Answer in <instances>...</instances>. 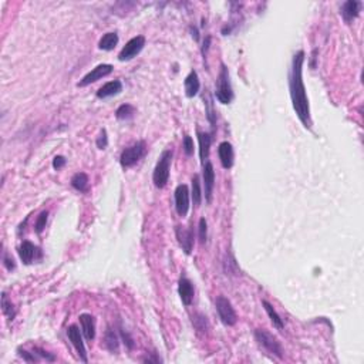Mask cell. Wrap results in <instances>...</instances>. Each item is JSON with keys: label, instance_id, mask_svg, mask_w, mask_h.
Segmentation results:
<instances>
[{"label": "cell", "instance_id": "cell-1", "mask_svg": "<svg viewBox=\"0 0 364 364\" xmlns=\"http://www.w3.org/2000/svg\"><path fill=\"white\" fill-rule=\"evenodd\" d=\"M303 63H305V52L300 50L293 56L292 60L290 76H289V90L293 104V110L296 111L298 118L305 128H310V107L306 94L305 83H303Z\"/></svg>", "mask_w": 364, "mask_h": 364}, {"label": "cell", "instance_id": "cell-2", "mask_svg": "<svg viewBox=\"0 0 364 364\" xmlns=\"http://www.w3.org/2000/svg\"><path fill=\"white\" fill-rule=\"evenodd\" d=\"M171 162H173V151L171 150H165L164 153L161 154L159 161L157 162L153 174L154 185L157 186V188H164L168 184Z\"/></svg>", "mask_w": 364, "mask_h": 364}, {"label": "cell", "instance_id": "cell-3", "mask_svg": "<svg viewBox=\"0 0 364 364\" xmlns=\"http://www.w3.org/2000/svg\"><path fill=\"white\" fill-rule=\"evenodd\" d=\"M215 97L222 104H231V101L233 100V91H232L229 71H228V67L224 63H221V71H219L218 80H216Z\"/></svg>", "mask_w": 364, "mask_h": 364}, {"label": "cell", "instance_id": "cell-4", "mask_svg": "<svg viewBox=\"0 0 364 364\" xmlns=\"http://www.w3.org/2000/svg\"><path fill=\"white\" fill-rule=\"evenodd\" d=\"M255 338L258 342V345L260 347H263L268 353H271L273 356H276L278 358H283V347L280 345L278 338L275 337L273 334H271L269 331L258 329L255 331Z\"/></svg>", "mask_w": 364, "mask_h": 364}, {"label": "cell", "instance_id": "cell-5", "mask_svg": "<svg viewBox=\"0 0 364 364\" xmlns=\"http://www.w3.org/2000/svg\"><path fill=\"white\" fill-rule=\"evenodd\" d=\"M147 151V145L144 141H138L135 142L131 147L126 148L123 153H121V157H119V162L121 165L124 168H131L134 166L139 159L144 157V154Z\"/></svg>", "mask_w": 364, "mask_h": 364}, {"label": "cell", "instance_id": "cell-6", "mask_svg": "<svg viewBox=\"0 0 364 364\" xmlns=\"http://www.w3.org/2000/svg\"><path fill=\"white\" fill-rule=\"evenodd\" d=\"M215 306H216V311L218 316L221 319V322L225 326H235L238 322V316L236 311L232 307V303L225 298V296H218L215 300Z\"/></svg>", "mask_w": 364, "mask_h": 364}, {"label": "cell", "instance_id": "cell-7", "mask_svg": "<svg viewBox=\"0 0 364 364\" xmlns=\"http://www.w3.org/2000/svg\"><path fill=\"white\" fill-rule=\"evenodd\" d=\"M145 46V37L144 36H137L133 37L127 43L126 46L123 47V50L119 52L118 60L119 61H128V60H133L134 57H137L141 50Z\"/></svg>", "mask_w": 364, "mask_h": 364}, {"label": "cell", "instance_id": "cell-8", "mask_svg": "<svg viewBox=\"0 0 364 364\" xmlns=\"http://www.w3.org/2000/svg\"><path fill=\"white\" fill-rule=\"evenodd\" d=\"M175 208L178 212L179 216H186V213L189 211V189L185 184H181L175 189Z\"/></svg>", "mask_w": 364, "mask_h": 364}, {"label": "cell", "instance_id": "cell-9", "mask_svg": "<svg viewBox=\"0 0 364 364\" xmlns=\"http://www.w3.org/2000/svg\"><path fill=\"white\" fill-rule=\"evenodd\" d=\"M67 336H68V340L71 342V345L74 346V349L79 353L81 361H83V363H87L88 358H87L86 346H84V342H83V337H81V333H80L79 327L76 325L70 326V327L67 329Z\"/></svg>", "mask_w": 364, "mask_h": 364}, {"label": "cell", "instance_id": "cell-10", "mask_svg": "<svg viewBox=\"0 0 364 364\" xmlns=\"http://www.w3.org/2000/svg\"><path fill=\"white\" fill-rule=\"evenodd\" d=\"M111 73H113V66H111V64H100V66H97L95 68H93L90 73L86 74V76L81 79L79 84H77V87L88 86V84L95 83V81H99L100 79H103V77H106V76Z\"/></svg>", "mask_w": 364, "mask_h": 364}, {"label": "cell", "instance_id": "cell-11", "mask_svg": "<svg viewBox=\"0 0 364 364\" xmlns=\"http://www.w3.org/2000/svg\"><path fill=\"white\" fill-rule=\"evenodd\" d=\"M204 185H205V199L208 204L212 202V193H213V186H215V171H213V165L212 162L206 161L204 164Z\"/></svg>", "mask_w": 364, "mask_h": 364}, {"label": "cell", "instance_id": "cell-12", "mask_svg": "<svg viewBox=\"0 0 364 364\" xmlns=\"http://www.w3.org/2000/svg\"><path fill=\"white\" fill-rule=\"evenodd\" d=\"M175 233H177V239H178L182 251L185 252L186 255H191L192 248H193V232L191 229H185L182 226H177Z\"/></svg>", "mask_w": 364, "mask_h": 364}, {"label": "cell", "instance_id": "cell-13", "mask_svg": "<svg viewBox=\"0 0 364 364\" xmlns=\"http://www.w3.org/2000/svg\"><path fill=\"white\" fill-rule=\"evenodd\" d=\"M179 298L185 306H189L193 300V285L192 282L185 276H181L178 283Z\"/></svg>", "mask_w": 364, "mask_h": 364}, {"label": "cell", "instance_id": "cell-14", "mask_svg": "<svg viewBox=\"0 0 364 364\" xmlns=\"http://www.w3.org/2000/svg\"><path fill=\"white\" fill-rule=\"evenodd\" d=\"M80 325H81V331L84 334V337L87 340H94L95 337V319L88 314V313H83L80 314Z\"/></svg>", "mask_w": 364, "mask_h": 364}, {"label": "cell", "instance_id": "cell-15", "mask_svg": "<svg viewBox=\"0 0 364 364\" xmlns=\"http://www.w3.org/2000/svg\"><path fill=\"white\" fill-rule=\"evenodd\" d=\"M218 155L221 159V164L225 169H229L233 165V148L231 142L224 141L218 147Z\"/></svg>", "mask_w": 364, "mask_h": 364}, {"label": "cell", "instance_id": "cell-16", "mask_svg": "<svg viewBox=\"0 0 364 364\" xmlns=\"http://www.w3.org/2000/svg\"><path fill=\"white\" fill-rule=\"evenodd\" d=\"M360 10H361V2L347 0L345 5L342 6V16H343L346 23H350L360 14Z\"/></svg>", "mask_w": 364, "mask_h": 364}, {"label": "cell", "instance_id": "cell-17", "mask_svg": "<svg viewBox=\"0 0 364 364\" xmlns=\"http://www.w3.org/2000/svg\"><path fill=\"white\" fill-rule=\"evenodd\" d=\"M37 251H39V249H37L32 242H29V240L21 242V245H20L19 248V256L20 259H21V262H23L25 265H30V263L33 262V259L36 258Z\"/></svg>", "mask_w": 364, "mask_h": 364}, {"label": "cell", "instance_id": "cell-18", "mask_svg": "<svg viewBox=\"0 0 364 364\" xmlns=\"http://www.w3.org/2000/svg\"><path fill=\"white\" fill-rule=\"evenodd\" d=\"M121 91H123V83L119 80H114V81H110V83H107L100 88L97 91V97L99 99H108V97L117 95Z\"/></svg>", "mask_w": 364, "mask_h": 364}, {"label": "cell", "instance_id": "cell-19", "mask_svg": "<svg viewBox=\"0 0 364 364\" xmlns=\"http://www.w3.org/2000/svg\"><path fill=\"white\" fill-rule=\"evenodd\" d=\"M198 141H199V157H201V162L205 164L206 159L209 157V148H211L212 135L208 133H201L198 130Z\"/></svg>", "mask_w": 364, "mask_h": 364}, {"label": "cell", "instance_id": "cell-20", "mask_svg": "<svg viewBox=\"0 0 364 364\" xmlns=\"http://www.w3.org/2000/svg\"><path fill=\"white\" fill-rule=\"evenodd\" d=\"M184 86H185V94L186 97H195L198 94L199 88H201V83H199L198 74L195 70H192L191 73L186 76L185 81H184Z\"/></svg>", "mask_w": 364, "mask_h": 364}, {"label": "cell", "instance_id": "cell-21", "mask_svg": "<svg viewBox=\"0 0 364 364\" xmlns=\"http://www.w3.org/2000/svg\"><path fill=\"white\" fill-rule=\"evenodd\" d=\"M104 345H106L107 350L113 354H117L119 350V338L117 336V333L108 326L106 330V334H104Z\"/></svg>", "mask_w": 364, "mask_h": 364}, {"label": "cell", "instance_id": "cell-22", "mask_svg": "<svg viewBox=\"0 0 364 364\" xmlns=\"http://www.w3.org/2000/svg\"><path fill=\"white\" fill-rule=\"evenodd\" d=\"M262 305H263L266 313H268V316H269V319H271L272 325L275 326L276 329H279V330H282L283 326H285L283 325V319L279 316L278 311L275 310V307H273L268 300H262Z\"/></svg>", "mask_w": 364, "mask_h": 364}, {"label": "cell", "instance_id": "cell-23", "mask_svg": "<svg viewBox=\"0 0 364 364\" xmlns=\"http://www.w3.org/2000/svg\"><path fill=\"white\" fill-rule=\"evenodd\" d=\"M118 44V34L117 33H107L104 34L101 40H100L99 47L101 50H106V52H110L115 48V46Z\"/></svg>", "mask_w": 364, "mask_h": 364}, {"label": "cell", "instance_id": "cell-24", "mask_svg": "<svg viewBox=\"0 0 364 364\" xmlns=\"http://www.w3.org/2000/svg\"><path fill=\"white\" fill-rule=\"evenodd\" d=\"M202 188H201V179H199V175H193L192 178V192L191 197L192 201H193V205L199 206L201 202H202Z\"/></svg>", "mask_w": 364, "mask_h": 364}, {"label": "cell", "instance_id": "cell-25", "mask_svg": "<svg viewBox=\"0 0 364 364\" xmlns=\"http://www.w3.org/2000/svg\"><path fill=\"white\" fill-rule=\"evenodd\" d=\"M71 186L76 191L86 192L88 189V177L84 173H77L71 178Z\"/></svg>", "mask_w": 364, "mask_h": 364}, {"label": "cell", "instance_id": "cell-26", "mask_svg": "<svg viewBox=\"0 0 364 364\" xmlns=\"http://www.w3.org/2000/svg\"><path fill=\"white\" fill-rule=\"evenodd\" d=\"M192 323H193V327L199 331V333H206L209 330V322H208V318L205 314L202 313H195L192 316Z\"/></svg>", "mask_w": 364, "mask_h": 364}, {"label": "cell", "instance_id": "cell-27", "mask_svg": "<svg viewBox=\"0 0 364 364\" xmlns=\"http://www.w3.org/2000/svg\"><path fill=\"white\" fill-rule=\"evenodd\" d=\"M135 115V107L131 104H123L117 108L115 111V117L121 121H127V119H131Z\"/></svg>", "mask_w": 364, "mask_h": 364}, {"label": "cell", "instance_id": "cell-28", "mask_svg": "<svg viewBox=\"0 0 364 364\" xmlns=\"http://www.w3.org/2000/svg\"><path fill=\"white\" fill-rule=\"evenodd\" d=\"M2 311H3L5 316H7L9 320H13L14 316H16V309H14L13 303L9 300L5 292L2 293Z\"/></svg>", "mask_w": 364, "mask_h": 364}, {"label": "cell", "instance_id": "cell-29", "mask_svg": "<svg viewBox=\"0 0 364 364\" xmlns=\"http://www.w3.org/2000/svg\"><path fill=\"white\" fill-rule=\"evenodd\" d=\"M224 265H225L226 275H228V273H229V275H231V273H233V275H238L239 273L238 265H236L235 259L232 258L229 253L226 255V259H225V262H224Z\"/></svg>", "mask_w": 364, "mask_h": 364}, {"label": "cell", "instance_id": "cell-30", "mask_svg": "<svg viewBox=\"0 0 364 364\" xmlns=\"http://www.w3.org/2000/svg\"><path fill=\"white\" fill-rule=\"evenodd\" d=\"M47 219H48V212L43 211L39 215V218H37V221H36L34 229H36V232H37L39 235L41 233V232L44 231V228H46V225H47Z\"/></svg>", "mask_w": 364, "mask_h": 364}, {"label": "cell", "instance_id": "cell-31", "mask_svg": "<svg viewBox=\"0 0 364 364\" xmlns=\"http://www.w3.org/2000/svg\"><path fill=\"white\" fill-rule=\"evenodd\" d=\"M198 231H199V240H201V244H205L206 238H208V224H206L205 218L199 219Z\"/></svg>", "mask_w": 364, "mask_h": 364}, {"label": "cell", "instance_id": "cell-32", "mask_svg": "<svg viewBox=\"0 0 364 364\" xmlns=\"http://www.w3.org/2000/svg\"><path fill=\"white\" fill-rule=\"evenodd\" d=\"M182 148H184V151H185L186 155L191 157L192 154H193V139H192V137H189V135H185V137H184Z\"/></svg>", "mask_w": 364, "mask_h": 364}, {"label": "cell", "instance_id": "cell-33", "mask_svg": "<svg viewBox=\"0 0 364 364\" xmlns=\"http://www.w3.org/2000/svg\"><path fill=\"white\" fill-rule=\"evenodd\" d=\"M19 356L25 361H27V363H36V361H39V358L36 357V353H29V351H26V350H21V349H19Z\"/></svg>", "mask_w": 364, "mask_h": 364}, {"label": "cell", "instance_id": "cell-34", "mask_svg": "<svg viewBox=\"0 0 364 364\" xmlns=\"http://www.w3.org/2000/svg\"><path fill=\"white\" fill-rule=\"evenodd\" d=\"M107 145H108V137H107L106 130H103L99 135V138H97V147L100 150H106Z\"/></svg>", "mask_w": 364, "mask_h": 364}, {"label": "cell", "instance_id": "cell-35", "mask_svg": "<svg viewBox=\"0 0 364 364\" xmlns=\"http://www.w3.org/2000/svg\"><path fill=\"white\" fill-rule=\"evenodd\" d=\"M33 351L36 353V354H39L40 357H43V358H46L47 361H54L56 360V357H54L53 354H50V353H47L44 349H41V347H33Z\"/></svg>", "mask_w": 364, "mask_h": 364}, {"label": "cell", "instance_id": "cell-36", "mask_svg": "<svg viewBox=\"0 0 364 364\" xmlns=\"http://www.w3.org/2000/svg\"><path fill=\"white\" fill-rule=\"evenodd\" d=\"M119 333H121V337H123V340H124V343H126L127 347H128V349H133L134 340L131 338V336H130L127 331H124V329H119Z\"/></svg>", "mask_w": 364, "mask_h": 364}, {"label": "cell", "instance_id": "cell-37", "mask_svg": "<svg viewBox=\"0 0 364 364\" xmlns=\"http://www.w3.org/2000/svg\"><path fill=\"white\" fill-rule=\"evenodd\" d=\"M66 165V158L61 157V155H57L56 158L53 159V168L54 169H61L63 166Z\"/></svg>", "mask_w": 364, "mask_h": 364}, {"label": "cell", "instance_id": "cell-38", "mask_svg": "<svg viewBox=\"0 0 364 364\" xmlns=\"http://www.w3.org/2000/svg\"><path fill=\"white\" fill-rule=\"evenodd\" d=\"M3 263H5V266H6L7 271H13L14 269L13 258H9V255H7V253H5V256H3Z\"/></svg>", "mask_w": 364, "mask_h": 364}, {"label": "cell", "instance_id": "cell-39", "mask_svg": "<svg viewBox=\"0 0 364 364\" xmlns=\"http://www.w3.org/2000/svg\"><path fill=\"white\" fill-rule=\"evenodd\" d=\"M209 44H211V37L208 36L205 39V41H204V47H202V54H204V57H205L206 52H208V48H209Z\"/></svg>", "mask_w": 364, "mask_h": 364}]
</instances>
